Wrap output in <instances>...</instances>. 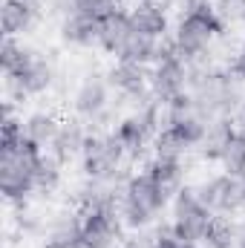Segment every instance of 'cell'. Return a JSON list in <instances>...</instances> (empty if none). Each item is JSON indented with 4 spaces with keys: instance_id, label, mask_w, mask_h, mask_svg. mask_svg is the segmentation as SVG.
Returning <instances> with one entry per match:
<instances>
[{
    "instance_id": "6da1fadb",
    "label": "cell",
    "mask_w": 245,
    "mask_h": 248,
    "mask_svg": "<svg viewBox=\"0 0 245 248\" xmlns=\"http://www.w3.org/2000/svg\"><path fill=\"white\" fill-rule=\"evenodd\" d=\"M187 93L193 98L196 116L205 122L214 119H234L245 104V84L231 69H214L211 63H190Z\"/></svg>"
},
{
    "instance_id": "7a4b0ae2",
    "label": "cell",
    "mask_w": 245,
    "mask_h": 248,
    "mask_svg": "<svg viewBox=\"0 0 245 248\" xmlns=\"http://www.w3.org/2000/svg\"><path fill=\"white\" fill-rule=\"evenodd\" d=\"M44 150L26 139L0 141V190L9 205H20L35 193Z\"/></svg>"
},
{
    "instance_id": "3957f363",
    "label": "cell",
    "mask_w": 245,
    "mask_h": 248,
    "mask_svg": "<svg viewBox=\"0 0 245 248\" xmlns=\"http://www.w3.org/2000/svg\"><path fill=\"white\" fill-rule=\"evenodd\" d=\"M170 205V199L162 193V187L153 182V176L147 170L141 173H127L122 190V202H119V214H122L124 228L130 231H144L156 222V217Z\"/></svg>"
},
{
    "instance_id": "277c9868",
    "label": "cell",
    "mask_w": 245,
    "mask_h": 248,
    "mask_svg": "<svg viewBox=\"0 0 245 248\" xmlns=\"http://www.w3.org/2000/svg\"><path fill=\"white\" fill-rule=\"evenodd\" d=\"M225 20L219 17V12L214 6L208 9H199V12H190V15H179L176 26H173V46L179 49L187 63L205 61L214 41L225 32Z\"/></svg>"
},
{
    "instance_id": "5b68a950",
    "label": "cell",
    "mask_w": 245,
    "mask_h": 248,
    "mask_svg": "<svg viewBox=\"0 0 245 248\" xmlns=\"http://www.w3.org/2000/svg\"><path fill=\"white\" fill-rule=\"evenodd\" d=\"M110 81H107V72H87L75 93H72V110L78 119H84L90 133H104L110 124L116 122V113L110 107Z\"/></svg>"
},
{
    "instance_id": "8992f818",
    "label": "cell",
    "mask_w": 245,
    "mask_h": 248,
    "mask_svg": "<svg viewBox=\"0 0 245 248\" xmlns=\"http://www.w3.org/2000/svg\"><path fill=\"white\" fill-rule=\"evenodd\" d=\"M187 81H190V63L179 55V49L173 46V41H162L159 46V58L150 66V93L153 98L165 107L173 98H179L187 93Z\"/></svg>"
},
{
    "instance_id": "52a82bcc",
    "label": "cell",
    "mask_w": 245,
    "mask_h": 248,
    "mask_svg": "<svg viewBox=\"0 0 245 248\" xmlns=\"http://www.w3.org/2000/svg\"><path fill=\"white\" fill-rule=\"evenodd\" d=\"M124 162H130L127 150L122 147L113 130L90 133L87 147L81 153V170L87 179H122Z\"/></svg>"
},
{
    "instance_id": "ba28073f",
    "label": "cell",
    "mask_w": 245,
    "mask_h": 248,
    "mask_svg": "<svg viewBox=\"0 0 245 248\" xmlns=\"http://www.w3.org/2000/svg\"><path fill=\"white\" fill-rule=\"evenodd\" d=\"M214 217L216 214L199 199L193 185H184L170 202V231L182 243H205V234H208Z\"/></svg>"
},
{
    "instance_id": "9c48e42d",
    "label": "cell",
    "mask_w": 245,
    "mask_h": 248,
    "mask_svg": "<svg viewBox=\"0 0 245 248\" xmlns=\"http://www.w3.org/2000/svg\"><path fill=\"white\" fill-rule=\"evenodd\" d=\"M199 199L216 214V217H237L245 211V182L243 176H234V173H214V176H205L199 185H196Z\"/></svg>"
},
{
    "instance_id": "30bf717a",
    "label": "cell",
    "mask_w": 245,
    "mask_h": 248,
    "mask_svg": "<svg viewBox=\"0 0 245 248\" xmlns=\"http://www.w3.org/2000/svg\"><path fill=\"white\" fill-rule=\"evenodd\" d=\"M55 78H58L55 61L38 52V58L29 63L20 75L6 78V98L15 101V104H23V101H29V98H38V95H44L46 90H52Z\"/></svg>"
},
{
    "instance_id": "8fae6325",
    "label": "cell",
    "mask_w": 245,
    "mask_h": 248,
    "mask_svg": "<svg viewBox=\"0 0 245 248\" xmlns=\"http://www.w3.org/2000/svg\"><path fill=\"white\" fill-rule=\"evenodd\" d=\"M107 81L113 95H119L122 104H136L150 93V69L141 63H130V61H116L107 69Z\"/></svg>"
},
{
    "instance_id": "7c38bea8",
    "label": "cell",
    "mask_w": 245,
    "mask_h": 248,
    "mask_svg": "<svg viewBox=\"0 0 245 248\" xmlns=\"http://www.w3.org/2000/svg\"><path fill=\"white\" fill-rule=\"evenodd\" d=\"M159 130H162V127L144 122L138 113H127V116L119 119L116 127H113V133H116V139L122 141V147L127 150V159H130V162L141 159V156L153 147V139H156Z\"/></svg>"
},
{
    "instance_id": "4fadbf2b",
    "label": "cell",
    "mask_w": 245,
    "mask_h": 248,
    "mask_svg": "<svg viewBox=\"0 0 245 248\" xmlns=\"http://www.w3.org/2000/svg\"><path fill=\"white\" fill-rule=\"evenodd\" d=\"M84 217V248H116L122 243L124 222L119 211H92Z\"/></svg>"
},
{
    "instance_id": "5bb4252c",
    "label": "cell",
    "mask_w": 245,
    "mask_h": 248,
    "mask_svg": "<svg viewBox=\"0 0 245 248\" xmlns=\"http://www.w3.org/2000/svg\"><path fill=\"white\" fill-rule=\"evenodd\" d=\"M44 6H35L29 0H3L0 3V23L3 38H23L29 35L41 20Z\"/></svg>"
},
{
    "instance_id": "9a60e30c",
    "label": "cell",
    "mask_w": 245,
    "mask_h": 248,
    "mask_svg": "<svg viewBox=\"0 0 245 248\" xmlns=\"http://www.w3.org/2000/svg\"><path fill=\"white\" fill-rule=\"evenodd\" d=\"M44 248H84L81 211H63L44 228Z\"/></svg>"
},
{
    "instance_id": "2e32d148",
    "label": "cell",
    "mask_w": 245,
    "mask_h": 248,
    "mask_svg": "<svg viewBox=\"0 0 245 248\" xmlns=\"http://www.w3.org/2000/svg\"><path fill=\"white\" fill-rule=\"evenodd\" d=\"M98 29H101V17L72 9L69 15L61 17V29L58 32H61V41L66 46L90 49V46H98Z\"/></svg>"
},
{
    "instance_id": "e0dca14e",
    "label": "cell",
    "mask_w": 245,
    "mask_h": 248,
    "mask_svg": "<svg viewBox=\"0 0 245 248\" xmlns=\"http://www.w3.org/2000/svg\"><path fill=\"white\" fill-rule=\"evenodd\" d=\"M136 29H133V20H130V12L127 9H113V12H107L104 17H101V29H98V46L107 52V55H113V58H119L124 49V44L130 41V35H133Z\"/></svg>"
},
{
    "instance_id": "ac0fdd59",
    "label": "cell",
    "mask_w": 245,
    "mask_h": 248,
    "mask_svg": "<svg viewBox=\"0 0 245 248\" xmlns=\"http://www.w3.org/2000/svg\"><path fill=\"white\" fill-rule=\"evenodd\" d=\"M87 139H90V127H87L84 119H66L58 130V136H55V141L49 144V153L61 165H66V162H72L75 156L84 153Z\"/></svg>"
},
{
    "instance_id": "d6986e66",
    "label": "cell",
    "mask_w": 245,
    "mask_h": 248,
    "mask_svg": "<svg viewBox=\"0 0 245 248\" xmlns=\"http://www.w3.org/2000/svg\"><path fill=\"white\" fill-rule=\"evenodd\" d=\"M130 20H133V29L153 38V41H165L168 32H170V15H168V6L162 3H138L130 9Z\"/></svg>"
},
{
    "instance_id": "ffe728a7",
    "label": "cell",
    "mask_w": 245,
    "mask_h": 248,
    "mask_svg": "<svg viewBox=\"0 0 245 248\" xmlns=\"http://www.w3.org/2000/svg\"><path fill=\"white\" fill-rule=\"evenodd\" d=\"M234 133H237L234 119H214V122H208L205 139H202V144H199V156H202L205 162H216V165H219L225 147H228L231 139H234Z\"/></svg>"
},
{
    "instance_id": "44dd1931",
    "label": "cell",
    "mask_w": 245,
    "mask_h": 248,
    "mask_svg": "<svg viewBox=\"0 0 245 248\" xmlns=\"http://www.w3.org/2000/svg\"><path fill=\"white\" fill-rule=\"evenodd\" d=\"M61 124L63 122L52 113V110H35V113H29V116L23 119V139L32 141V144H38L41 150H44V147L49 150V144L55 141Z\"/></svg>"
},
{
    "instance_id": "7402d4cb",
    "label": "cell",
    "mask_w": 245,
    "mask_h": 248,
    "mask_svg": "<svg viewBox=\"0 0 245 248\" xmlns=\"http://www.w3.org/2000/svg\"><path fill=\"white\" fill-rule=\"evenodd\" d=\"M144 170L153 176V182L162 187V193H165L170 202H173V196L187 185V182H184V173H187V170H184V162H168V159H156V156H153Z\"/></svg>"
},
{
    "instance_id": "603a6c76",
    "label": "cell",
    "mask_w": 245,
    "mask_h": 248,
    "mask_svg": "<svg viewBox=\"0 0 245 248\" xmlns=\"http://www.w3.org/2000/svg\"><path fill=\"white\" fill-rule=\"evenodd\" d=\"M38 58V52L29 46V44H23V41H17V38H3V44H0V66H3V78H15V75H20L29 63Z\"/></svg>"
},
{
    "instance_id": "cb8c5ba5",
    "label": "cell",
    "mask_w": 245,
    "mask_h": 248,
    "mask_svg": "<svg viewBox=\"0 0 245 248\" xmlns=\"http://www.w3.org/2000/svg\"><path fill=\"white\" fill-rule=\"evenodd\" d=\"M159 46H162V41H153V38H147V35H141V32H133L130 41L124 44L122 55H119L116 61H130V63H141V66H153L156 58H159Z\"/></svg>"
},
{
    "instance_id": "d4e9b609",
    "label": "cell",
    "mask_w": 245,
    "mask_h": 248,
    "mask_svg": "<svg viewBox=\"0 0 245 248\" xmlns=\"http://www.w3.org/2000/svg\"><path fill=\"white\" fill-rule=\"evenodd\" d=\"M240 240V222L234 217H214L208 234H205V246L208 248H237Z\"/></svg>"
},
{
    "instance_id": "484cf974",
    "label": "cell",
    "mask_w": 245,
    "mask_h": 248,
    "mask_svg": "<svg viewBox=\"0 0 245 248\" xmlns=\"http://www.w3.org/2000/svg\"><path fill=\"white\" fill-rule=\"evenodd\" d=\"M190 153V147L184 144L182 139L170 130V127H162L153 139V156L156 159H168V162H184V156Z\"/></svg>"
},
{
    "instance_id": "4316f807",
    "label": "cell",
    "mask_w": 245,
    "mask_h": 248,
    "mask_svg": "<svg viewBox=\"0 0 245 248\" xmlns=\"http://www.w3.org/2000/svg\"><path fill=\"white\" fill-rule=\"evenodd\" d=\"M61 182H63V165L52 153H44L41 168H38V179H35V193L49 196V193H55L61 187Z\"/></svg>"
},
{
    "instance_id": "83f0119b",
    "label": "cell",
    "mask_w": 245,
    "mask_h": 248,
    "mask_svg": "<svg viewBox=\"0 0 245 248\" xmlns=\"http://www.w3.org/2000/svg\"><path fill=\"white\" fill-rule=\"evenodd\" d=\"M162 127H170L179 139H182L184 144L193 150V147H199L202 144V139H205V130H208V122L202 119V116H187V119H179V122H170V124H162Z\"/></svg>"
},
{
    "instance_id": "f1b7e54d",
    "label": "cell",
    "mask_w": 245,
    "mask_h": 248,
    "mask_svg": "<svg viewBox=\"0 0 245 248\" xmlns=\"http://www.w3.org/2000/svg\"><path fill=\"white\" fill-rule=\"evenodd\" d=\"M222 170L225 173H234V176H243L245 173V133H234V139H231V144L225 147V153H222Z\"/></svg>"
},
{
    "instance_id": "f546056e",
    "label": "cell",
    "mask_w": 245,
    "mask_h": 248,
    "mask_svg": "<svg viewBox=\"0 0 245 248\" xmlns=\"http://www.w3.org/2000/svg\"><path fill=\"white\" fill-rule=\"evenodd\" d=\"M214 9L225 23H243L245 17V0H214Z\"/></svg>"
},
{
    "instance_id": "4dcf8cb0",
    "label": "cell",
    "mask_w": 245,
    "mask_h": 248,
    "mask_svg": "<svg viewBox=\"0 0 245 248\" xmlns=\"http://www.w3.org/2000/svg\"><path fill=\"white\" fill-rule=\"evenodd\" d=\"M122 3L124 0H72V6L78 12H87V15H95V17H104L113 9H122Z\"/></svg>"
},
{
    "instance_id": "1f68e13d",
    "label": "cell",
    "mask_w": 245,
    "mask_h": 248,
    "mask_svg": "<svg viewBox=\"0 0 245 248\" xmlns=\"http://www.w3.org/2000/svg\"><path fill=\"white\" fill-rule=\"evenodd\" d=\"M144 248H184V243L170 231V228H159L153 237H150V243Z\"/></svg>"
},
{
    "instance_id": "d6a6232c",
    "label": "cell",
    "mask_w": 245,
    "mask_h": 248,
    "mask_svg": "<svg viewBox=\"0 0 245 248\" xmlns=\"http://www.w3.org/2000/svg\"><path fill=\"white\" fill-rule=\"evenodd\" d=\"M228 69H231V72H234V75H237V78H240V81L245 84V41L240 44V46H237V49H234Z\"/></svg>"
},
{
    "instance_id": "836d02e7",
    "label": "cell",
    "mask_w": 245,
    "mask_h": 248,
    "mask_svg": "<svg viewBox=\"0 0 245 248\" xmlns=\"http://www.w3.org/2000/svg\"><path fill=\"white\" fill-rule=\"evenodd\" d=\"M176 6H179V15H190V12L214 6V0H176Z\"/></svg>"
},
{
    "instance_id": "e575fe53",
    "label": "cell",
    "mask_w": 245,
    "mask_h": 248,
    "mask_svg": "<svg viewBox=\"0 0 245 248\" xmlns=\"http://www.w3.org/2000/svg\"><path fill=\"white\" fill-rule=\"evenodd\" d=\"M234 124H237V130H240V133H245V104L240 107V113L234 116Z\"/></svg>"
},
{
    "instance_id": "d590c367",
    "label": "cell",
    "mask_w": 245,
    "mask_h": 248,
    "mask_svg": "<svg viewBox=\"0 0 245 248\" xmlns=\"http://www.w3.org/2000/svg\"><path fill=\"white\" fill-rule=\"evenodd\" d=\"M138 3H162V6H176V0H133V6H138Z\"/></svg>"
},
{
    "instance_id": "8d00e7d4",
    "label": "cell",
    "mask_w": 245,
    "mask_h": 248,
    "mask_svg": "<svg viewBox=\"0 0 245 248\" xmlns=\"http://www.w3.org/2000/svg\"><path fill=\"white\" fill-rule=\"evenodd\" d=\"M237 248H245V219L240 222V240H237Z\"/></svg>"
},
{
    "instance_id": "74e56055",
    "label": "cell",
    "mask_w": 245,
    "mask_h": 248,
    "mask_svg": "<svg viewBox=\"0 0 245 248\" xmlns=\"http://www.w3.org/2000/svg\"><path fill=\"white\" fill-rule=\"evenodd\" d=\"M184 248H208L205 243H184Z\"/></svg>"
},
{
    "instance_id": "f35d334b",
    "label": "cell",
    "mask_w": 245,
    "mask_h": 248,
    "mask_svg": "<svg viewBox=\"0 0 245 248\" xmlns=\"http://www.w3.org/2000/svg\"><path fill=\"white\" fill-rule=\"evenodd\" d=\"M116 248H136V246H133V243H119Z\"/></svg>"
},
{
    "instance_id": "ab89813d",
    "label": "cell",
    "mask_w": 245,
    "mask_h": 248,
    "mask_svg": "<svg viewBox=\"0 0 245 248\" xmlns=\"http://www.w3.org/2000/svg\"><path fill=\"white\" fill-rule=\"evenodd\" d=\"M29 3H35V6H44V3H46V0H29Z\"/></svg>"
},
{
    "instance_id": "60d3db41",
    "label": "cell",
    "mask_w": 245,
    "mask_h": 248,
    "mask_svg": "<svg viewBox=\"0 0 245 248\" xmlns=\"http://www.w3.org/2000/svg\"><path fill=\"white\" fill-rule=\"evenodd\" d=\"M243 29H245V17H243Z\"/></svg>"
},
{
    "instance_id": "b9f144b4",
    "label": "cell",
    "mask_w": 245,
    "mask_h": 248,
    "mask_svg": "<svg viewBox=\"0 0 245 248\" xmlns=\"http://www.w3.org/2000/svg\"><path fill=\"white\" fill-rule=\"evenodd\" d=\"M243 182H245V173H243Z\"/></svg>"
}]
</instances>
